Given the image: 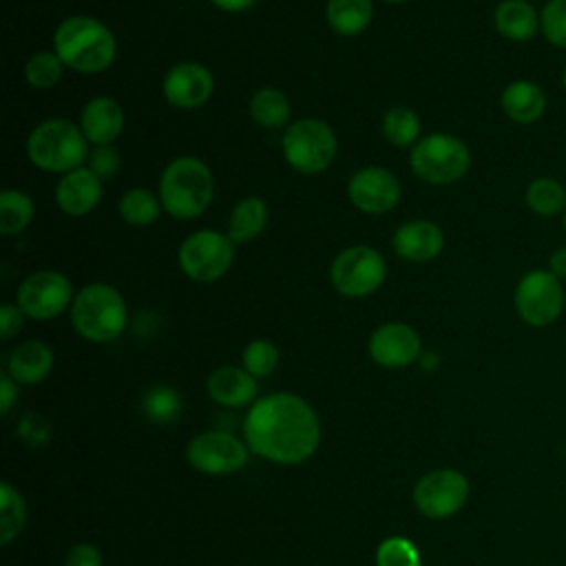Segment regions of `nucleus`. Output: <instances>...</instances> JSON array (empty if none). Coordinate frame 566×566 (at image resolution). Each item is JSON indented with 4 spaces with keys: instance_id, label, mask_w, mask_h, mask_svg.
<instances>
[{
    "instance_id": "1",
    "label": "nucleus",
    "mask_w": 566,
    "mask_h": 566,
    "mask_svg": "<svg viewBox=\"0 0 566 566\" xmlns=\"http://www.w3.org/2000/svg\"><path fill=\"white\" fill-rule=\"evenodd\" d=\"M248 447L276 464L307 460L321 440L314 409L294 394H270L256 400L245 416Z\"/></svg>"
},
{
    "instance_id": "2",
    "label": "nucleus",
    "mask_w": 566,
    "mask_h": 566,
    "mask_svg": "<svg viewBox=\"0 0 566 566\" xmlns=\"http://www.w3.org/2000/svg\"><path fill=\"white\" fill-rule=\"evenodd\" d=\"M53 49L64 66L77 73H99L115 60L113 31L91 15H71L53 33Z\"/></svg>"
},
{
    "instance_id": "3",
    "label": "nucleus",
    "mask_w": 566,
    "mask_h": 566,
    "mask_svg": "<svg viewBox=\"0 0 566 566\" xmlns=\"http://www.w3.org/2000/svg\"><path fill=\"white\" fill-rule=\"evenodd\" d=\"M214 197L210 168L197 157L172 159L159 179V199L175 219H195L208 210Z\"/></svg>"
},
{
    "instance_id": "4",
    "label": "nucleus",
    "mask_w": 566,
    "mask_h": 566,
    "mask_svg": "<svg viewBox=\"0 0 566 566\" xmlns=\"http://www.w3.org/2000/svg\"><path fill=\"white\" fill-rule=\"evenodd\" d=\"M27 155L35 168L66 175L88 159V139L73 122L53 117L31 130Z\"/></svg>"
},
{
    "instance_id": "5",
    "label": "nucleus",
    "mask_w": 566,
    "mask_h": 566,
    "mask_svg": "<svg viewBox=\"0 0 566 566\" xmlns=\"http://www.w3.org/2000/svg\"><path fill=\"white\" fill-rule=\"evenodd\" d=\"M71 323L91 343L115 340L126 327L124 296L108 283H88L75 292Z\"/></svg>"
},
{
    "instance_id": "6",
    "label": "nucleus",
    "mask_w": 566,
    "mask_h": 566,
    "mask_svg": "<svg viewBox=\"0 0 566 566\" xmlns=\"http://www.w3.org/2000/svg\"><path fill=\"white\" fill-rule=\"evenodd\" d=\"M471 153L467 144L449 133H431L416 142L409 153L413 175L433 186H447L462 179L469 170Z\"/></svg>"
},
{
    "instance_id": "7",
    "label": "nucleus",
    "mask_w": 566,
    "mask_h": 566,
    "mask_svg": "<svg viewBox=\"0 0 566 566\" xmlns=\"http://www.w3.org/2000/svg\"><path fill=\"white\" fill-rule=\"evenodd\" d=\"M281 146L285 161L294 170L303 175H316L329 168L338 144L334 130L325 122L305 117L287 126Z\"/></svg>"
},
{
    "instance_id": "8",
    "label": "nucleus",
    "mask_w": 566,
    "mask_h": 566,
    "mask_svg": "<svg viewBox=\"0 0 566 566\" xmlns=\"http://www.w3.org/2000/svg\"><path fill=\"white\" fill-rule=\"evenodd\" d=\"M564 301V281L548 268H533L522 274L513 292L515 312L528 327L553 325L562 316Z\"/></svg>"
},
{
    "instance_id": "9",
    "label": "nucleus",
    "mask_w": 566,
    "mask_h": 566,
    "mask_svg": "<svg viewBox=\"0 0 566 566\" xmlns=\"http://www.w3.org/2000/svg\"><path fill=\"white\" fill-rule=\"evenodd\" d=\"M181 272L199 283L221 279L234 261V241L217 230H197L179 245Z\"/></svg>"
},
{
    "instance_id": "10",
    "label": "nucleus",
    "mask_w": 566,
    "mask_h": 566,
    "mask_svg": "<svg viewBox=\"0 0 566 566\" xmlns=\"http://www.w3.org/2000/svg\"><path fill=\"white\" fill-rule=\"evenodd\" d=\"M387 274L385 256L369 245H352L336 254L329 265V281L343 296L363 298L374 294Z\"/></svg>"
},
{
    "instance_id": "11",
    "label": "nucleus",
    "mask_w": 566,
    "mask_h": 566,
    "mask_svg": "<svg viewBox=\"0 0 566 566\" xmlns=\"http://www.w3.org/2000/svg\"><path fill=\"white\" fill-rule=\"evenodd\" d=\"M73 285L62 272L38 270L20 283L15 305L29 318L49 321L60 316L69 305H73Z\"/></svg>"
},
{
    "instance_id": "12",
    "label": "nucleus",
    "mask_w": 566,
    "mask_h": 566,
    "mask_svg": "<svg viewBox=\"0 0 566 566\" xmlns=\"http://www.w3.org/2000/svg\"><path fill=\"white\" fill-rule=\"evenodd\" d=\"M469 500V482L455 469H433L424 473L413 489L416 509L429 520L455 515Z\"/></svg>"
},
{
    "instance_id": "13",
    "label": "nucleus",
    "mask_w": 566,
    "mask_h": 566,
    "mask_svg": "<svg viewBox=\"0 0 566 566\" xmlns=\"http://www.w3.org/2000/svg\"><path fill=\"white\" fill-rule=\"evenodd\" d=\"M186 458L192 469L208 475H226L245 467L248 449L226 431H206L190 440Z\"/></svg>"
},
{
    "instance_id": "14",
    "label": "nucleus",
    "mask_w": 566,
    "mask_h": 566,
    "mask_svg": "<svg viewBox=\"0 0 566 566\" xmlns=\"http://www.w3.org/2000/svg\"><path fill=\"white\" fill-rule=\"evenodd\" d=\"M347 197L358 210L367 214H382L398 203L400 184L387 168L365 166L349 177Z\"/></svg>"
},
{
    "instance_id": "15",
    "label": "nucleus",
    "mask_w": 566,
    "mask_h": 566,
    "mask_svg": "<svg viewBox=\"0 0 566 566\" xmlns=\"http://www.w3.org/2000/svg\"><path fill=\"white\" fill-rule=\"evenodd\" d=\"M161 91L175 108H197L210 99L214 77L199 62H179L164 75Z\"/></svg>"
},
{
    "instance_id": "16",
    "label": "nucleus",
    "mask_w": 566,
    "mask_h": 566,
    "mask_svg": "<svg viewBox=\"0 0 566 566\" xmlns=\"http://www.w3.org/2000/svg\"><path fill=\"white\" fill-rule=\"evenodd\" d=\"M420 336L407 323H382L369 336V356L382 367H407L420 358Z\"/></svg>"
},
{
    "instance_id": "17",
    "label": "nucleus",
    "mask_w": 566,
    "mask_h": 566,
    "mask_svg": "<svg viewBox=\"0 0 566 566\" xmlns=\"http://www.w3.org/2000/svg\"><path fill=\"white\" fill-rule=\"evenodd\" d=\"M394 252L413 263H427L433 261L442 248H444V234L442 230L427 219H413L402 223L391 239Z\"/></svg>"
},
{
    "instance_id": "18",
    "label": "nucleus",
    "mask_w": 566,
    "mask_h": 566,
    "mask_svg": "<svg viewBox=\"0 0 566 566\" xmlns=\"http://www.w3.org/2000/svg\"><path fill=\"white\" fill-rule=\"evenodd\" d=\"M102 199V179L91 168L66 172L55 188V203L69 217L88 214Z\"/></svg>"
},
{
    "instance_id": "19",
    "label": "nucleus",
    "mask_w": 566,
    "mask_h": 566,
    "mask_svg": "<svg viewBox=\"0 0 566 566\" xmlns=\"http://www.w3.org/2000/svg\"><path fill=\"white\" fill-rule=\"evenodd\" d=\"M80 128L84 137L95 146H106L124 130V108L117 99L97 95L88 99L80 115Z\"/></svg>"
},
{
    "instance_id": "20",
    "label": "nucleus",
    "mask_w": 566,
    "mask_h": 566,
    "mask_svg": "<svg viewBox=\"0 0 566 566\" xmlns=\"http://www.w3.org/2000/svg\"><path fill=\"white\" fill-rule=\"evenodd\" d=\"M504 115L515 124H535L546 113V93L531 80H513L500 95Z\"/></svg>"
},
{
    "instance_id": "21",
    "label": "nucleus",
    "mask_w": 566,
    "mask_h": 566,
    "mask_svg": "<svg viewBox=\"0 0 566 566\" xmlns=\"http://www.w3.org/2000/svg\"><path fill=\"white\" fill-rule=\"evenodd\" d=\"M208 396L223 407H243L256 396V380L241 367L223 365L206 380Z\"/></svg>"
},
{
    "instance_id": "22",
    "label": "nucleus",
    "mask_w": 566,
    "mask_h": 566,
    "mask_svg": "<svg viewBox=\"0 0 566 566\" xmlns=\"http://www.w3.org/2000/svg\"><path fill=\"white\" fill-rule=\"evenodd\" d=\"M495 31L511 42H528L539 33V11L528 0H502L493 13Z\"/></svg>"
},
{
    "instance_id": "23",
    "label": "nucleus",
    "mask_w": 566,
    "mask_h": 566,
    "mask_svg": "<svg viewBox=\"0 0 566 566\" xmlns=\"http://www.w3.org/2000/svg\"><path fill=\"white\" fill-rule=\"evenodd\" d=\"M53 367V352L42 340H24L18 345L9 360L7 371L20 385H35L49 376Z\"/></svg>"
},
{
    "instance_id": "24",
    "label": "nucleus",
    "mask_w": 566,
    "mask_h": 566,
    "mask_svg": "<svg viewBox=\"0 0 566 566\" xmlns=\"http://www.w3.org/2000/svg\"><path fill=\"white\" fill-rule=\"evenodd\" d=\"M268 223V203L259 197H243L234 203L228 219V237L234 243H248L256 239Z\"/></svg>"
},
{
    "instance_id": "25",
    "label": "nucleus",
    "mask_w": 566,
    "mask_h": 566,
    "mask_svg": "<svg viewBox=\"0 0 566 566\" xmlns=\"http://www.w3.org/2000/svg\"><path fill=\"white\" fill-rule=\"evenodd\" d=\"M325 15L336 33L358 35L369 27L374 18V4L371 0H327Z\"/></svg>"
},
{
    "instance_id": "26",
    "label": "nucleus",
    "mask_w": 566,
    "mask_h": 566,
    "mask_svg": "<svg viewBox=\"0 0 566 566\" xmlns=\"http://www.w3.org/2000/svg\"><path fill=\"white\" fill-rule=\"evenodd\" d=\"M524 203L539 217H557L566 212V188L553 177H535L524 190Z\"/></svg>"
},
{
    "instance_id": "27",
    "label": "nucleus",
    "mask_w": 566,
    "mask_h": 566,
    "mask_svg": "<svg viewBox=\"0 0 566 566\" xmlns=\"http://www.w3.org/2000/svg\"><path fill=\"white\" fill-rule=\"evenodd\" d=\"M250 115L263 128H281L290 119L287 95L272 86L259 88L250 97Z\"/></svg>"
},
{
    "instance_id": "28",
    "label": "nucleus",
    "mask_w": 566,
    "mask_h": 566,
    "mask_svg": "<svg viewBox=\"0 0 566 566\" xmlns=\"http://www.w3.org/2000/svg\"><path fill=\"white\" fill-rule=\"evenodd\" d=\"M161 199L146 188H130L119 199V217L130 226H150L159 219Z\"/></svg>"
},
{
    "instance_id": "29",
    "label": "nucleus",
    "mask_w": 566,
    "mask_h": 566,
    "mask_svg": "<svg viewBox=\"0 0 566 566\" xmlns=\"http://www.w3.org/2000/svg\"><path fill=\"white\" fill-rule=\"evenodd\" d=\"M33 201L22 190L7 188L0 192V232L11 237L20 234L33 219Z\"/></svg>"
},
{
    "instance_id": "30",
    "label": "nucleus",
    "mask_w": 566,
    "mask_h": 566,
    "mask_svg": "<svg viewBox=\"0 0 566 566\" xmlns=\"http://www.w3.org/2000/svg\"><path fill=\"white\" fill-rule=\"evenodd\" d=\"M382 135L389 144L398 148H407L420 137V119L411 108H405V106L389 108L382 117Z\"/></svg>"
},
{
    "instance_id": "31",
    "label": "nucleus",
    "mask_w": 566,
    "mask_h": 566,
    "mask_svg": "<svg viewBox=\"0 0 566 566\" xmlns=\"http://www.w3.org/2000/svg\"><path fill=\"white\" fill-rule=\"evenodd\" d=\"M0 544H9L13 537H18L27 522V509L20 497V493L9 484H0Z\"/></svg>"
},
{
    "instance_id": "32",
    "label": "nucleus",
    "mask_w": 566,
    "mask_h": 566,
    "mask_svg": "<svg viewBox=\"0 0 566 566\" xmlns=\"http://www.w3.org/2000/svg\"><path fill=\"white\" fill-rule=\"evenodd\" d=\"M62 60L55 51H38L24 64V77L35 88H51L62 77Z\"/></svg>"
},
{
    "instance_id": "33",
    "label": "nucleus",
    "mask_w": 566,
    "mask_h": 566,
    "mask_svg": "<svg viewBox=\"0 0 566 566\" xmlns=\"http://www.w3.org/2000/svg\"><path fill=\"white\" fill-rule=\"evenodd\" d=\"M142 405H144L146 416L153 422L166 424V422H170V420H175L179 416L181 398H179V394L172 387L159 385V387H153V389L146 391Z\"/></svg>"
},
{
    "instance_id": "34",
    "label": "nucleus",
    "mask_w": 566,
    "mask_h": 566,
    "mask_svg": "<svg viewBox=\"0 0 566 566\" xmlns=\"http://www.w3.org/2000/svg\"><path fill=\"white\" fill-rule=\"evenodd\" d=\"M241 358H243V369L254 378H261V376H270L276 369L279 349L270 340L256 338L245 345Z\"/></svg>"
},
{
    "instance_id": "35",
    "label": "nucleus",
    "mask_w": 566,
    "mask_h": 566,
    "mask_svg": "<svg viewBox=\"0 0 566 566\" xmlns=\"http://www.w3.org/2000/svg\"><path fill=\"white\" fill-rule=\"evenodd\" d=\"M539 33L566 51V0H546L539 9Z\"/></svg>"
},
{
    "instance_id": "36",
    "label": "nucleus",
    "mask_w": 566,
    "mask_h": 566,
    "mask_svg": "<svg viewBox=\"0 0 566 566\" xmlns=\"http://www.w3.org/2000/svg\"><path fill=\"white\" fill-rule=\"evenodd\" d=\"M378 566H420V555L416 546L405 537H389L378 546Z\"/></svg>"
},
{
    "instance_id": "37",
    "label": "nucleus",
    "mask_w": 566,
    "mask_h": 566,
    "mask_svg": "<svg viewBox=\"0 0 566 566\" xmlns=\"http://www.w3.org/2000/svg\"><path fill=\"white\" fill-rule=\"evenodd\" d=\"M119 164H122V157L119 153L106 144V146H95L91 153H88V168L99 177V179H108L113 177L117 170H119Z\"/></svg>"
},
{
    "instance_id": "38",
    "label": "nucleus",
    "mask_w": 566,
    "mask_h": 566,
    "mask_svg": "<svg viewBox=\"0 0 566 566\" xmlns=\"http://www.w3.org/2000/svg\"><path fill=\"white\" fill-rule=\"evenodd\" d=\"M64 566H102V553L93 544H75L66 553Z\"/></svg>"
},
{
    "instance_id": "39",
    "label": "nucleus",
    "mask_w": 566,
    "mask_h": 566,
    "mask_svg": "<svg viewBox=\"0 0 566 566\" xmlns=\"http://www.w3.org/2000/svg\"><path fill=\"white\" fill-rule=\"evenodd\" d=\"M22 316L24 312L13 303H2L0 307V336L9 340L13 334L22 329Z\"/></svg>"
},
{
    "instance_id": "40",
    "label": "nucleus",
    "mask_w": 566,
    "mask_h": 566,
    "mask_svg": "<svg viewBox=\"0 0 566 566\" xmlns=\"http://www.w3.org/2000/svg\"><path fill=\"white\" fill-rule=\"evenodd\" d=\"M18 396V389H15V380L9 376V371H4L0 376V413H9L13 400Z\"/></svg>"
},
{
    "instance_id": "41",
    "label": "nucleus",
    "mask_w": 566,
    "mask_h": 566,
    "mask_svg": "<svg viewBox=\"0 0 566 566\" xmlns=\"http://www.w3.org/2000/svg\"><path fill=\"white\" fill-rule=\"evenodd\" d=\"M548 270L559 279L566 281V245H559L548 256Z\"/></svg>"
},
{
    "instance_id": "42",
    "label": "nucleus",
    "mask_w": 566,
    "mask_h": 566,
    "mask_svg": "<svg viewBox=\"0 0 566 566\" xmlns=\"http://www.w3.org/2000/svg\"><path fill=\"white\" fill-rule=\"evenodd\" d=\"M214 7H219L221 11H230V13H239L250 9L256 0H210Z\"/></svg>"
},
{
    "instance_id": "43",
    "label": "nucleus",
    "mask_w": 566,
    "mask_h": 566,
    "mask_svg": "<svg viewBox=\"0 0 566 566\" xmlns=\"http://www.w3.org/2000/svg\"><path fill=\"white\" fill-rule=\"evenodd\" d=\"M562 88H564V91H566V69H564V71H562Z\"/></svg>"
},
{
    "instance_id": "44",
    "label": "nucleus",
    "mask_w": 566,
    "mask_h": 566,
    "mask_svg": "<svg viewBox=\"0 0 566 566\" xmlns=\"http://www.w3.org/2000/svg\"><path fill=\"white\" fill-rule=\"evenodd\" d=\"M382 2H391V4H400V2H407V0H382Z\"/></svg>"
},
{
    "instance_id": "45",
    "label": "nucleus",
    "mask_w": 566,
    "mask_h": 566,
    "mask_svg": "<svg viewBox=\"0 0 566 566\" xmlns=\"http://www.w3.org/2000/svg\"><path fill=\"white\" fill-rule=\"evenodd\" d=\"M564 232H566V212H564Z\"/></svg>"
}]
</instances>
